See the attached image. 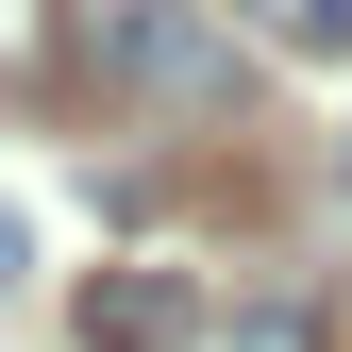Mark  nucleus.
<instances>
[{
	"instance_id": "f257e3e1",
	"label": "nucleus",
	"mask_w": 352,
	"mask_h": 352,
	"mask_svg": "<svg viewBox=\"0 0 352 352\" xmlns=\"http://www.w3.org/2000/svg\"><path fill=\"white\" fill-rule=\"evenodd\" d=\"M84 51H101V84H135V101H235V51H218L185 0H84Z\"/></svg>"
},
{
	"instance_id": "39448f33",
	"label": "nucleus",
	"mask_w": 352,
	"mask_h": 352,
	"mask_svg": "<svg viewBox=\"0 0 352 352\" xmlns=\"http://www.w3.org/2000/svg\"><path fill=\"white\" fill-rule=\"evenodd\" d=\"M0 67H51V0H0Z\"/></svg>"
},
{
	"instance_id": "423d86ee",
	"label": "nucleus",
	"mask_w": 352,
	"mask_h": 352,
	"mask_svg": "<svg viewBox=\"0 0 352 352\" xmlns=\"http://www.w3.org/2000/svg\"><path fill=\"white\" fill-rule=\"evenodd\" d=\"M17 269H34V218H17V201H0V302H17Z\"/></svg>"
},
{
	"instance_id": "20e7f679",
	"label": "nucleus",
	"mask_w": 352,
	"mask_h": 352,
	"mask_svg": "<svg viewBox=\"0 0 352 352\" xmlns=\"http://www.w3.org/2000/svg\"><path fill=\"white\" fill-rule=\"evenodd\" d=\"M218 352H319V319H302V302H252V319L218 336Z\"/></svg>"
},
{
	"instance_id": "f03ea898",
	"label": "nucleus",
	"mask_w": 352,
	"mask_h": 352,
	"mask_svg": "<svg viewBox=\"0 0 352 352\" xmlns=\"http://www.w3.org/2000/svg\"><path fill=\"white\" fill-rule=\"evenodd\" d=\"M84 352H201V285L151 269V252L101 269V285H84Z\"/></svg>"
},
{
	"instance_id": "7ed1b4c3",
	"label": "nucleus",
	"mask_w": 352,
	"mask_h": 352,
	"mask_svg": "<svg viewBox=\"0 0 352 352\" xmlns=\"http://www.w3.org/2000/svg\"><path fill=\"white\" fill-rule=\"evenodd\" d=\"M269 51H352V0H235Z\"/></svg>"
}]
</instances>
